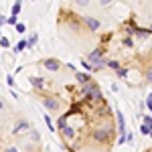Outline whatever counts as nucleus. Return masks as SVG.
Returning <instances> with one entry per match:
<instances>
[{
  "label": "nucleus",
  "mask_w": 152,
  "mask_h": 152,
  "mask_svg": "<svg viewBox=\"0 0 152 152\" xmlns=\"http://www.w3.org/2000/svg\"><path fill=\"white\" fill-rule=\"evenodd\" d=\"M83 97L87 102H104V95H102V91H99V87L94 79L89 83H83Z\"/></svg>",
  "instance_id": "nucleus-1"
},
{
  "label": "nucleus",
  "mask_w": 152,
  "mask_h": 152,
  "mask_svg": "<svg viewBox=\"0 0 152 152\" xmlns=\"http://www.w3.org/2000/svg\"><path fill=\"white\" fill-rule=\"evenodd\" d=\"M112 136H114V128H112V126H107V128H95L94 132H91V138H94L95 142H99V144L110 142Z\"/></svg>",
  "instance_id": "nucleus-2"
},
{
  "label": "nucleus",
  "mask_w": 152,
  "mask_h": 152,
  "mask_svg": "<svg viewBox=\"0 0 152 152\" xmlns=\"http://www.w3.org/2000/svg\"><path fill=\"white\" fill-rule=\"evenodd\" d=\"M43 105L47 107L49 112H57L59 107H61L59 99H57V97H53V95H45V97H43Z\"/></svg>",
  "instance_id": "nucleus-3"
},
{
  "label": "nucleus",
  "mask_w": 152,
  "mask_h": 152,
  "mask_svg": "<svg viewBox=\"0 0 152 152\" xmlns=\"http://www.w3.org/2000/svg\"><path fill=\"white\" fill-rule=\"evenodd\" d=\"M81 20H83V24H85V26H87L91 33L99 31V26H102V23H99L97 18H94V16H87V14H85V16H81Z\"/></svg>",
  "instance_id": "nucleus-4"
},
{
  "label": "nucleus",
  "mask_w": 152,
  "mask_h": 152,
  "mask_svg": "<svg viewBox=\"0 0 152 152\" xmlns=\"http://www.w3.org/2000/svg\"><path fill=\"white\" fill-rule=\"evenodd\" d=\"M31 128H33V126H31L28 120H18V122L14 124V134H24V132H28Z\"/></svg>",
  "instance_id": "nucleus-5"
},
{
  "label": "nucleus",
  "mask_w": 152,
  "mask_h": 152,
  "mask_svg": "<svg viewBox=\"0 0 152 152\" xmlns=\"http://www.w3.org/2000/svg\"><path fill=\"white\" fill-rule=\"evenodd\" d=\"M116 120H118V130H120V134H126V118L122 114V110L116 112Z\"/></svg>",
  "instance_id": "nucleus-6"
},
{
  "label": "nucleus",
  "mask_w": 152,
  "mask_h": 152,
  "mask_svg": "<svg viewBox=\"0 0 152 152\" xmlns=\"http://www.w3.org/2000/svg\"><path fill=\"white\" fill-rule=\"evenodd\" d=\"M104 53H105V49H95V51H91V53H87V59L85 61H89V63H94V61H97V59H102L104 57Z\"/></svg>",
  "instance_id": "nucleus-7"
},
{
  "label": "nucleus",
  "mask_w": 152,
  "mask_h": 152,
  "mask_svg": "<svg viewBox=\"0 0 152 152\" xmlns=\"http://www.w3.org/2000/svg\"><path fill=\"white\" fill-rule=\"evenodd\" d=\"M43 65H45L49 71H59V69H61V63H59L57 59H45Z\"/></svg>",
  "instance_id": "nucleus-8"
},
{
  "label": "nucleus",
  "mask_w": 152,
  "mask_h": 152,
  "mask_svg": "<svg viewBox=\"0 0 152 152\" xmlns=\"http://www.w3.org/2000/svg\"><path fill=\"white\" fill-rule=\"evenodd\" d=\"M150 28H140V26H136V31H134V37L136 39H146V37H150Z\"/></svg>",
  "instance_id": "nucleus-9"
},
{
  "label": "nucleus",
  "mask_w": 152,
  "mask_h": 152,
  "mask_svg": "<svg viewBox=\"0 0 152 152\" xmlns=\"http://www.w3.org/2000/svg\"><path fill=\"white\" fill-rule=\"evenodd\" d=\"M31 83H33L35 89H43V87H45V79H43V77H37V75L31 77Z\"/></svg>",
  "instance_id": "nucleus-10"
},
{
  "label": "nucleus",
  "mask_w": 152,
  "mask_h": 152,
  "mask_svg": "<svg viewBox=\"0 0 152 152\" xmlns=\"http://www.w3.org/2000/svg\"><path fill=\"white\" fill-rule=\"evenodd\" d=\"M75 79L83 85V83H89V81H91V75H89L87 71H85V73H75Z\"/></svg>",
  "instance_id": "nucleus-11"
},
{
  "label": "nucleus",
  "mask_w": 152,
  "mask_h": 152,
  "mask_svg": "<svg viewBox=\"0 0 152 152\" xmlns=\"http://www.w3.org/2000/svg\"><path fill=\"white\" fill-rule=\"evenodd\" d=\"M61 134H63V138H65V140L69 142L71 138H73V134H75V132H73L71 126H63V128H61Z\"/></svg>",
  "instance_id": "nucleus-12"
},
{
  "label": "nucleus",
  "mask_w": 152,
  "mask_h": 152,
  "mask_svg": "<svg viewBox=\"0 0 152 152\" xmlns=\"http://www.w3.org/2000/svg\"><path fill=\"white\" fill-rule=\"evenodd\" d=\"M91 65H94V71H99V69H104V67H107V61L102 57V59H97V61H94Z\"/></svg>",
  "instance_id": "nucleus-13"
},
{
  "label": "nucleus",
  "mask_w": 152,
  "mask_h": 152,
  "mask_svg": "<svg viewBox=\"0 0 152 152\" xmlns=\"http://www.w3.org/2000/svg\"><path fill=\"white\" fill-rule=\"evenodd\" d=\"M24 49H28V41H18V43H16V47H14V51H16V53H23Z\"/></svg>",
  "instance_id": "nucleus-14"
},
{
  "label": "nucleus",
  "mask_w": 152,
  "mask_h": 152,
  "mask_svg": "<svg viewBox=\"0 0 152 152\" xmlns=\"http://www.w3.org/2000/svg\"><path fill=\"white\" fill-rule=\"evenodd\" d=\"M20 8H23V0H16V2L12 4V16H18Z\"/></svg>",
  "instance_id": "nucleus-15"
},
{
  "label": "nucleus",
  "mask_w": 152,
  "mask_h": 152,
  "mask_svg": "<svg viewBox=\"0 0 152 152\" xmlns=\"http://www.w3.org/2000/svg\"><path fill=\"white\" fill-rule=\"evenodd\" d=\"M69 116H71V114L67 112V114H63V116L59 118V122H57V128H59V130L63 128V126H67V118H69Z\"/></svg>",
  "instance_id": "nucleus-16"
},
{
  "label": "nucleus",
  "mask_w": 152,
  "mask_h": 152,
  "mask_svg": "<svg viewBox=\"0 0 152 152\" xmlns=\"http://www.w3.org/2000/svg\"><path fill=\"white\" fill-rule=\"evenodd\" d=\"M14 26H16V33H20V35H24V33H26V26H24V23H16Z\"/></svg>",
  "instance_id": "nucleus-17"
},
{
  "label": "nucleus",
  "mask_w": 152,
  "mask_h": 152,
  "mask_svg": "<svg viewBox=\"0 0 152 152\" xmlns=\"http://www.w3.org/2000/svg\"><path fill=\"white\" fill-rule=\"evenodd\" d=\"M28 132H31V140H33V142H39V140H41V136H39V132H37V130L31 128Z\"/></svg>",
  "instance_id": "nucleus-18"
},
{
  "label": "nucleus",
  "mask_w": 152,
  "mask_h": 152,
  "mask_svg": "<svg viewBox=\"0 0 152 152\" xmlns=\"http://www.w3.org/2000/svg\"><path fill=\"white\" fill-rule=\"evenodd\" d=\"M116 73H118V77H122V79H124V77L128 75V69H126V67H120V69H116Z\"/></svg>",
  "instance_id": "nucleus-19"
},
{
  "label": "nucleus",
  "mask_w": 152,
  "mask_h": 152,
  "mask_svg": "<svg viewBox=\"0 0 152 152\" xmlns=\"http://www.w3.org/2000/svg\"><path fill=\"white\" fill-rule=\"evenodd\" d=\"M107 67H110V69H120V67H122V65H120V63H118V61H107Z\"/></svg>",
  "instance_id": "nucleus-20"
},
{
  "label": "nucleus",
  "mask_w": 152,
  "mask_h": 152,
  "mask_svg": "<svg viewBox=\"0 0 152 152\" xmlns=\"http://www.w3.org/2000/svg\"><path fill=\"white\" fill-rule=\"evenodd\" d=\"M81 65H83V69L87 71V73H89V71H94V65H91L89 61H81Z\"/></svg>",
  "instance_id": "nucleus-21"
},
{
  "label": "nucleus",
  "mask_w": 152,
  "mask_h": 152,
  "mask_svg": "<svg viewBox=\"0 0 152 152\" xmlns=\"http://www.w3.org/2000/svg\"><path fill=\"white\" fill-rule=\"evenodd\" d=\"M144 105H146V107H148V110L152 112V94L146 95V102H144Z\"/></svg>",
  "instance_id": "nucleus-22"
},
{
  "label": "nucleus",
  "mask_w": 152,
  "mask_h": 152,
  "mask_svg": "<svg viewBox=\"0 0 152 152\" xmlns=\"http://www.w3.org/2000/svg\"><path fill=\"white\" fill-rule=\"evenodd\" d=\"M37 41H39V35H33L31 39H28V47H35V45H37Z\"/></svg>",
  "instance_id": "nucleus-23"
},
{
  "label": "nucleus",
  "mask_w": 152,
  "mask_h": 152,
  "mask_svg": "<svg viewBox=\"0 0 152 152\" xmlns=\"http://www.w3.org/2000/svg\"><path fill=\"white\" fill-rule=\"evenodd\" d=\"M140 132H142V134H146V136H148V134H150V126H146V124L142 122V126H140Z\"/></svg>",
  "instance_id": "nucleus-24"
},
{
  "label": "nucleus",
  "mask_w": 152,
  "mask_h": 152,
  "mask_svg": "<svg viewBox=\"0 0 152 152\" xmlns=\"http://www.w3.org/2000/svg\"><path fill=\"white\" fill-rule=\"evenodd\" d=\"M45 124L49 126V130H51V132H55V126H53V122H51V118H49V116H45Z\"/></svg>",
  "instance_id": "nucleus-25"
},
{
  "label": "nucleus",
  "mask_w": 152,
  "mask_h": 152,
  "mask_svg": "<svg viewBox=\"0 0 152 152\" xmlns=\"http://www.w3.org/2000/svg\"><path fill=\"white\" fill-rule=\"evenodd\" d=\"M0 45H2V47H10V41H8V39H6V37H2V39H0Z\"/></svg>",
  "instance_id": "nucleus-26"
},
{
  "label": "nucleus",
  "mask_w": 152,
  "mask_h": 152,
  "mask_svg": "<svg viewBox=\"0 0 152 152\" xmlns=\"http://www.w3.org/2000/svg\"><path fill=\"white\" fill-rule=\"evenodd\" d=\"M146 81H150V83H152V65L148 67V69H146Z\"/></svg>",
  "instance_id": "nucleus-27"
},
{
  "label": "nucleus",
  "mask_w": 152,
  "mask_h": 152,
  "mask_svg": "<svg viewBox=\"0 0 152 152\" xmlns=\"http://www.w3.org/2000/svg\"><path fill=\"white\" fill-rule=\"evenodd\" d=\"M122 43H124V45H126V47H134V43H132V39H130V37H126V39H124V41H122Z\"/></svg>",
  "instance_id": "nucleus-28"
},
{
  "label": "nucleus",
  "mask_w": 152,
  "mask_h": 152,
  "mask_svg": "<svg viewBox=\"0 0 152 152\" xmlns=\"http://www.w3.org/2000/svg\"><path fill=\"white\" fill-rule=\"evenodd\" d=\"M146 126H152V116H144V120H142Z\"/></svg>",
  "instance_id": "nucleus-29"
},
{
  "label": "nucleus",
  "mask_w": 152,
  "mask_h": 152,
  "mask_svg": "<svg viewBox=\"0 0 152 152\" xmlns=\"http://www.w3.org/2000/svg\"><path fill=\"white\" fill-rule=\"evenodd\" d=\"M75 4H77V6H87L89 0H75Z\"/></svg>",
  "instance_id": "nucleus-30"
},
{
  "label": "nucleus",
  "mask_w": 152,
  "mask_h": 152,
  "mask_svg": "<svg viewBox=\"0 0 152 152\" xmlns=\"http://www.w3.org/2000/svg\"><path fill=\"white\" fill-rule=\"evenodd\" d=\"M6 83H8V85H14V77H12V75H6Z\"/></svg>",
  "instance_id": "nucleus-31"
},
{
  "label": "nucleus",
  "mask_w": 152,
  "mask_h": 152,
  "mask_svg": "<svg viewBox=\"0 0 152 152\" xmlns=\"http://www.w3.org/2000/svg\"><path fill=\"white\" fill-rule=\"evenodd\" d=\"M4 152H18L16 146H8V148H4Z\"/></svg>",
  "instance_id": "nucleus-32"
},
{
  "label": "nucleus",
  "mask_w": 152,
  "mask_h": 152,
  "mask_svg": "<svg viewBox=\"0 0 152 152\" xmlns=\"http://www.w3.org/2000/svg\"><path fill=\"white\" fill-rule=\"evenodd\" d=\"M18 23V18H16V16H10V18H8V24H16Z\"/></svg>",
  "instance_id": "nucleus-33"
},
{
  "label": "nucleus",
  "mask_w": 152,
  "mask_h": 152,
  "mask_svg": "<svg viewBox=\"0 0 152 152\" xmlns=\"http://www.w3.org/2000/svg\"><path fill=\"white\" fill-rule=\"evenodd\" d=\"M8 23V20H6V16H4V14H0V26H2V24H6Z\"/></svg>",
  "instance_id": "nucleus-34"
},
{
  "label": "nucleus",
  "mask_w": 152,
  "mask_h": 152,
  "mask_svg": "<svg viewBox=\"0 0 152 152\" xmlns=\"http://www.w3.org/2000/svg\"><path fill=\"white\" fill-rule=\"evenodd\" d=\"M110 2H112V0H99V4H102V6H107Z\"/></svg>",
  "instance_id": "nucleus-35"
},
{
  "label": "nucleus",
  "mask_w": 152,
  "mask_h": 152,
  "mask_svg": "<svg viewBox=\"0 0 152 152\" xmlns=\"http://www.w3.org/2000/svg\"><path fill=\"white\" fill-rule=\"evenodd\" d=\"M2 110H4V102L0 99V112H2Z\"/></svg>",
  "instance_id": "nucleus-36"
},
{
  "label": "nucleus",
  "mask_w": 152,
  "mask_h": 152,
  "mask_svg": "<svg viewBox=\"0 0 152 152\" xmlns=\"http://www.w3.org/2000/svg\"><path fill=\"white\" fill-rule=\"evenodd\" d=\"M148 136H150V138H152V126H150V134H148Z\"/></svg>",
  "instance_id": "nucleus-37"
},
{
  "label": "nucleus",
  "mask_w": 152,
  "mask_h": 152,
  "mask_svg": "<svg viewBox=\"0 0 152 152\" xmlns=\"http://www.w3.org/2000/svg\"><path fill=\"white\" fill-rule=\"evenodd\" d=\"M0 39H2V31H0Z\"/></svg>",
  "instance_id": "nucleus-38"
},
{
  "label": "nucleus",
  "mask_w": 152,
  "mask_h": 152,
  "mask_svg": "<svg viewBox=\"0 0 152 152\" xmlns=\"http://www.w3.org/2000/svg\"><path fill=\"white\" fill-rule=\"evenodd\" d=\"M150 33H152V26H150Z\"/></svg>",
  "instance_id": "nucleus-39"
}]
</instances>
